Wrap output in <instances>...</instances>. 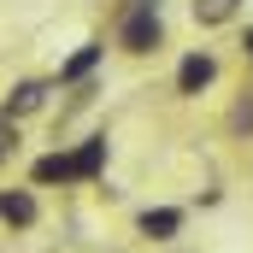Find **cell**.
<instances>
[{
    "instance_id": "cell-1",
    "label": "cell",
    "mask_w": 253,
    "mask_h": 253,
    "mask_svg": "<svg viewBox=\"0 0 253 253\" xmlns=\"http://www.w3.org/2000/svg\"><path fill=\"white\" fill-rule=\"evenodd\" d=\"M118 42H124L129 53H153L159 42H165V24H159V0H135L124 18V30H118Z\"/></svg>"
},
{
    "instance_id": "cell-2",
    "label": "cell",
    "mask_w": 253,
    "mask_h": 253,
    "mask_svg": "<svg viewBox=\"0 0 253 253\" xmlns=\"http://www.w3.org/2000/svg\"><path fill=\"white\" fill-rule=\"evenodd\" d=\"M212 77H218V59L212 53H189V59L177 65V94H200Z\"/></svg>"
},
{
    "instance_id": "cell-3",
    "label": "cell",
    "mask_w": 253,
    "mask_h": 253,
    "mask_svg": "<svg viewBox=\"0 0 253 253\" xmlns=\"http://www.w3.org/2000/svg\"><path fill=\"white\" fill-rule=\"evenodd\" d=\"M0 218H6L12 230H30V224H36V194L30 189H0Z\"/></svg>"
},
{
    "instance_id": "cell-4",
    "label": "cell",
    "mask_w": 253,
    "mask_h": 253,
    "mask_svg": "<svg viewBox=\"0 0 253 253\" xmlns=\"http://www.w3.org/2000/svg\"><path fill=\"white\" fill-rule=\"evenodd\" d=\"M177 230H183V212H177V206H153V212H141V236H147V242H171Z\"/></svg>"
},
{
    "instance_id": "cell-5",
    "label": "cell",
    "mask_w": 253,
    "mask_h": 253,
    "mask_svg": "<svg viewBox=\"0 0 253 253\" xmlns=\"http://www.w3.org/2000/svg\"><path fill=\"white\" fill-rule=\"evenodd\" d=\"M100 165H106V135H94V141H83V147L71 153V183H77V177H94Z\"/></svg>"
},
{
    "instance_id": "cell-6",
    "label": "cell",
    "mask_w": 253,
    "mask_h": 253,
    "mask_svg": "<svg viewBox=\"0 0 253 253\" xmlns=\"http://www.w3.org/2000/svg\"><path fill=\"white\" fill-rule=\"evenodd\" d=\"M100 53H106L100 42H83V47H77V53H71V59L59 65V77H65V83H77V77H88V71L100 65Z\"/></svg>"
},
{
    "instance_id": "cell-7",
    "label": "cell",
    "mask_w": 253,
    "mask_h": 253,
    "mask_svg": "<svg viewBox=\"0 0 253 253\" xmlns=\"http://www.w3.org/2000/svg\"><path fill=\"white\" fill-rule=\"evenodd\" d=\"M42 100H47V88H42V83H18V88L6 94V118H24V112H36Z\"/></svg>"
},
{
    "instance_id": "cell-8",
    "label": "cell",
    "mask_w": 253,
    "mask_h": 253,
    "mask_svg": "<svg viewBox=\"0 0 253 253\" xmlns=\"http://www.w3.org/2000/svg\"><path fill=\"white\" fill-rule=\"evenodd\" d=\"M236 6H242V0H194L189 12H194V24H230Z\"/></svg>"
},
{
    "instance_id": "cell-9",
    "label": "cell",
    "mask_w": 253,
    "mask_h": 253,
    "mask_svg": "<svg viewBox=\"0 0 253 253\" xmlns=\"http://www.w3.org/2000/svg\"><path fill=\"white\" fill-rule=\"evenodd\" d=\"M36 183H71V153H47V159H36Z\"/></svg>"
},
{
    "instance_id": "cell-10",
    "label": "cell",
    "mask_w": 253,
    "mask_h": 253,
    "mask_svg": "<svg viewBox=\"0 0 253 253\" xmlns=\"http://www.w3.org/2000/svg\"><path fill=\"white\" fill-rule=\"evenodd\" d=\"M236 124H242V129H253V100L242 106V112H236Z\"/></svg>"
},
{
    "instance_id": "cell-11",
    "label": "cell",
    "mask_w": 253,
    "mask_h": 253,
    "mask_svg": "<svg viewBox=\"0 0 253 253\" xmlns=\"http://www.w3.org/2000/svg\"><path fill=\"white\" fill-rule=\"evenodd\" d=\"M6 147H18V129H0V153H6Z\"/></svg>"
},
{
    "instance_id": "cell-12",
    "label": "cell",
    "mask_w": 253,
    "mask_h": 253,
    "mask_svg": "<svg viewBox=\"0 0 253 253\" xmlns=\"http://www.w3.org/2000/svg\"><path fill=\"white\" fill-rule=\"evenodd\" d=\"M248 53H253V30H248Z\"/></svg>"
}]
</instances>
